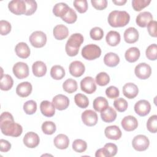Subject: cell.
I'll return each mask as SVG.
<instances>
[{"instance_id": "1", "label": "cell", "mask_w": 157, "mask_h": 157, "mask_svg": "<svg viewBox=\"0 0 157 157\" xmlns=\"http://www.w3.org/2000/svg\"><path fill=\"white\" fill-rule=\"evenodd\" d=\"M0 128L4 135L14 137L20 136L23 132L22 126L14 121L12 115L8 112H2L1 115Z\"/></svg>"}, {"instance_id": "2", "label": "cell", "mask_w": 157, "mask_h": 157, "mask_svg": "<svg viewBox=\"0 0 157 157\" xmlns=\"http://www.w3.org/2000/svg\"><path fill=\"white\" fill-rule=\"evenodd\" d=\"M130 16L126 11L113 10L108 16V23L112 27H123L128 24Z\"/></svg>"}, {"instance_id": "3", "label": "cell", "mask_w": 157, "mask_h": 157, "mask_svg": "<svg viewBox=\"0 0 157 157\" xmlns=\"http://www.w3.org/2000/svg\"><path fill=\"white\" fill-rule=\"evenodd\" d=\"M84 38L82 34L80 33H75L72 34L67 40L65 50L67 55L69 56H76L79 52V48L83 42Z\"/></svg>"}, {"instance_id": "4", "label": "cell", "mask_w": 157, "mask_h": 157, "mask_svg": "<svg viewBox=\"0 0 157 157\" xmlns=\"http://www.w3.org/2000/svg\"><path fill=\"white\" fill-rule=\"evenodd\" d=\"M101 55V48L95 44L86 45L82 50V56L87 60H93L98 58Z\"/></svg>"}, {"instance_id": "5", "label": "cell", "mask_w": 157, "mask_h": 157, "mask_svg": "<svg viewBox=\"0 0 157 157\" xmlns=\"http://www.w3.org/2000/svg\"><path fill=\"white\" fill-rule=\"evenodd\" d=\"M29 40L34 47L41 48L46 44L47 36L41 31H36L31 34Z\"/></svg>"}, {"instance_id": "6", "label": "cell", "mask_w": 157, "mask_h": 157, "mask_svg": "<svg viewBox=\"0 0 157 157\" xmlns=\"http://www.w3.org/2000/svg\"><path fill=\"white\" fill-rule=\"evenodd\" d=\"M150 145L148 138L142 134L137 135L134 137L132 141V145L134 150L138 151L146 150Z\"/></svg>"}, {"instance_id": "7", "label": "cell", "mask_w": 157, "mask_h": 157, "mask_svg": "<svg viewBox=\"0 0 157 157\" xmlns=\"http://www.w3.org/2000/svg\"><path fill=\"white\" fill-rule=\"evenodd\" d=\"M136 77L142 80H145L150 77L151 74V69L150 65L145 63H141L137 64L134 69Z\"/></svg>"}, {"instance_id": "8", "label": "cell", "mask_w": 157, "mask_h": 157, "mask_svg": "<svg viewBox=\"0 0 157 157\" xmlns=\"http://www.w3.org/2000/svg\"><path fill=\"white\" fill-rule=\"evenodd\" d=\"M9 10L15 15H20L25 14L26 10V4L23 0H13L9 2Z\"/></svg>"}, {"instance_id": "9", "label": "cell", "mask_w": 157, "mask_h": 157, "mask_svg": "<svg viewBox=\"0 0 157 157\" xmlns=\"http://www.w3.org/2000/svg\"><path fill=\"white\" fill-rule=\"evenodd\" d=\"M14 75L18 79L26 78L29 75V67L26 63L18 62L15 63L12 68Z\"/></svg>"}, {"instance_id": "10", "label": "cell", "mask_w": 157, "mask_h": 157, "mask_svg": "<svg viewBox=\"0 0 157 157\" xmlns=\"http://www.w3.org/2000/svg\"><path fill=\"white\" fill-rule=\"evenodd\" d=\"M83 123L88 126H93L98 123V117L97 113L92 110H85L81 115Z\"/></svg>"}, {"instance_id": "11", "label": "cell", "mask_w": 157, "mask_h": 157, "mask_svg": "<svg viewBox=\"0 0 157 157\" xmlns=\"http://www.w3.org/2000/svg\"><path fill=\"white\" fill-rule=\"evenodd\" d=\"M151 110V105L150 102L145 99L139 100L134 105L135 112L140 117L147 115Z\"/></svg>"}, {"instance_id": "12", "label": "cell", "mask_w": 157, "mask_h": 157, "mask_svg": "<svg viewBox=\"0 0 157 157\" xmlns=\"http://www.w3.org/2000/svg\"><path fill=\"white\" fill-rule=\"evenodd\" d=\"M82 91L87 93L92 94L96 90V85L94 78L91 77H85L80 82Z\"/></svg>"}, {"instance_id": "13", "label": "cell", "mask_w": 157, "mask_h": 157, "mask_svg": "<svg viewBox=\"0 0 157 157\" xmlns=\"http://www.w3.org/2000/svg\"><path fill=\"white\" fill-rule=\"evenodd\" d=\"M52 103L55 109L59 110H63L68 107L69 105V99L66 96L59 94L53 98Z\"/></svg>"}, {"instance_id": "14", "label": "cell", "mask_w": 157, "mask_h": 157, "mask_svg": "<svg viewBox=\"0 0 157 157\" xmlns=\"http://www.w3.org/2000/svg\"><path fill=\"white\" fill-rule=\"evenodd\" d=\"M23 141L27 147L34 148L39 144L40 139L36 133L34 132H28L25 135Z\"/></svg>"}, {"instance_id": "15", "label": "cell", "mask_w": 157, "mask_h": 157, "mask_svg": "<svg viewBox=\"0 0 157 157\" xmlns=\"http://www.w3.org/2000/svg\"><path fill=\"white\" fill-rule=\"evenodd\" d=\"M69 69L70 74L75 77L82 76L85 71V65L80 61H72L70 64Z\"/></svg>"}, {"instance_id": "16", "label": "cell", "mask_w": 157, "mask_h": 157, "mask_svg": "<svg viewBox=\"0 0 157 157\" xmlns=\"http://www.w3.org/2000/svg\"><path fill=\"white\" fill-rule=\"evenodd\" d=\"M121 126L126 131H132L138 126V121L136 118L132 115L124 117L121 120Z\"/></svg>"}, {"instance_id": "17", "label": "cell", "mask_w": 157, "mask_h": 157, "mask_svg": "<svg viewBox=\"0 0 157 157\" xmlns=\"http://www.w3.org/2000/svg\"><path fill=\"white\" fill-rule=\"evenodd\" d=\"M104 134L107 138L111 140H118L122 135L120 129L116 125L106 127L104 130Z\"/></svg>"}, {"instance_id": "18", "label": "cell", "mask_w": 157, "mask_h": 157, "mask_svg": "<svg viewBox=\"0 0 157 157\" xmlns=\"http://www.w3.org/2000/svg\"><path fill=\"white\" fill-rule=\"evenodd\" d=\"M32 85L28 82H23L18 84L16 88V93L21 98L28 97L32 92Z\"/></svg>"}, {"instance_id": "19", "label": "cell", "mask_w": 157, "mask_h": 157, "mask_svg": "<svg viewBox=\"0 0 157 157\" xmlns=\"http://www.w3.org/2000/svg\"><path fill=\"white\" fill-rule=\"evenodd\" d=\"M139 93V89L136 85L133 83H127L123 86V93L128 99L136 98Z\"/></svg>"}, {"instance_id": "20", "label": "cell", "mask_w": 157, "mask_h": 157, "mask_svg": "<svg viewBox=\"0 0 157 157\" xmlns=\"http://www.w3.org/2000/svg\"><path fill=\"white\" fill-rule=\"evenodd\" d=\"M40 112L47 117H52L55 115V107L53 104L48 101H43L40 104Z\"/></svg>"}, {"instance_id": "21", "label": "cell", "mask_w": 157, "mask_h": 157, "mask_svg": "<svg viewBox=\"0 0 157 157\" xmlns=\"http://www.w3.org/2000/svg\"><path fill=\"white\" fill-rule=\"evenodd\" d=\"M139 32L134 27L127 28L124 33V39L128 44H134L139 39Z\"/></svg>"}, {"instance_id": "22", "label": "cell", "mask_w": 157, "mask_h": 157, "mask_svg": "<svg viewBox=\"0 0 157 157\" xmlns=\"http://www.w3.org/2000/svg\"><path fill=\"white\" fill-rule=\"evenodd\" d=\"M153 20V16L149 12H140L136 17V22L137 25L142 28H145L147 25Z\"/></svg>"}, {"instance_id": "23", "label": "cell", "mask_w": 157, "mask_h": 157, "mask_svg": "<svg viewBox=\"0 0 157 157\" xmlns=\"http://www.w3.org/2000/svg\"><path fill=\"white\" fill-rule=\"evenodd\" d=\"M53 34L55 38L57 40H63L69 35V29L64 25H58L54 27Z\"/></svg>"}, {"instance_id": "24", "label": "cell", "mask_w": 157, "mask_h": 157, "mask_svg": "<svg viewBox=\"0 0 157 157\" xmlns=\"http://www.w3.org/2000/svg\"><path fill=\"white\" fill-rule=\"evenodd\" d=\"M101 117L103 121L105 123H111L115 120L117 118V112L112 107L108 106L106 109L101 112Z\"/></svg>"}, {"instance_id": "25", "label": "cell", "mask_w": 157, "mask_h": 157, "mask_svg": "<svg viewBox=\"0 0 157 157\" xmlns=\"http://www.w3.org/2000/svg\"><path fill=\"white\" fill-rule=\"evenodd\" d=\"M15 51L17 55L20 58L26 59L30 55V49L25 42H20L15 46Z\"/></svg>"}, {"instance_id": "26", "label": "cell", "mask_w": 157, "mask_h": 157, "mask_svg": "<svg viewBox=\"0 0 157 157\" xmlns=\"http://www.w3.org/2000/svg\"><path fill=\"white\" fill-rule=\"evenodd\" d=\"M55 146L61 150L66 149L69 145V139L67 136L63 134L57 135L53 140Z\"/></svg>"}, {"instance_id": "27", "label": "cell", "mask_w": 157, "mask_h": 157, "mask_svg": "<svg viewBox=\"0 0 157 157\" xmlns=\"http://www.w3.org/2000/svg\"><path fill=\"white\" fill-rule=\"evenodd\" d=\"M32 70L33 74L37 77H41L45 75L47 72L46 64L41 61H37L34 62L32 66Z\"/></svg>"}, {"instance_id": "28", "label": "cell", "mask_w": 157, "mask_h": 157, "mask_svg": "<svg viewBox=\"0 0 157 157\" xmlns=\"http://www.w3.org/2000/svg\"><path fill=\"white\" fill-rule=\"evenodd\" d=\"M140 55V50L137 47H131L128 49L124 54L125 59L129 63H134L138 60Z\"/></svg>"}, {"instance_id": "29", "label": "cell", "mask_w": 157, "mask_h": 157, "mask_svg": "<svg viewBox=\"0 0 157 157\" xmlns=\"http://www.w3.org/2000/svg\"><path fill=\"white\" fill-rule=\"evenodd\" d=\"M121 37L118 32L115 31H110L106 35L105 40L107 44L112 47L117 46L120 42Z\"/></svg>"}, {"instance_id": "30", "label": "cell", "mask_w": 157, "mask_h": 157, "mask_svg": "<svg viewBox=\"0 0 157 157\" xmlns=\"http://www.w3.org/2000/svg\"><path fill=\"white\" fill-rule=\"evenodd\" d=\"M104 62L109 67H115L120 63V58L116 53L109 52L104 56Z\"/></svg>"}, {"instance_id": "31", "label": "cell", "mask_w": 157, "mask_h": 157, "mask_svg": "<svg viewBox=\"0 0 157 157\" xmlns=\"http://www.w3.org/2000/svg\"><path fill=\"white\" fill-rule=\"evenodd\" d=\"M69 8L70 7L67 5V4L59 2L54 6L53 8V13L56 17H58L61 18L67 13Z\"/></svg>"}, {"instance_id": "32", "label": "cell", "mask_w": 157, "mask_h": 157, "mask_svg": "<svg viewBox=\"0 0 157 157\" xmlns=\"http://www.w3.org/2000/svg\"><path fill=\"white\" fill-rule=\"evenodd\" d=\"M13 80L12 77L8 74H4L0 78V88L2 91H8L12 88Z\"/></svg>"}, {"instance_id": "33", "label": "cell", "mask_w": 157, "mask_h": 157, "mask_svg": "<svg viewBox=\"0 0 157 157\" xmlns=\"http://www.w3.org/2000/svg\"><path fill=\"white\" fill-rule=\"evenodd\" d=\"M93 106L96 112H101L109 106V103L105 98L99 96L94 99Z\"/></svg>"}, {"instance_id": "34", "label": "cell", "mask_w": 157, "mask_h": 157, "mask_svg": "<svg viewBox=\"0 0 157 157\" xmlns=\"http://www.w3.org/2000/svg\"><path fill=\"white\" fill-rule=\"evenodd\" d=\"M50 75L55 80H61L65 76L64 69L60 65H55L51 68Z\"/></svg>"}, {"instance_id": "35", "label": "cell", "mask_w": 157, "mask_h": 157, "mask_svg": "<svg viewBox=\"0 0 157 157\" xmlns=\"http://www.w3.org/2000/svg\"><path fill=\"white\" fill-rule=\"evenodd\" d=\"M78 85L76 80L72 78L67 79L63 84V90L68 93H72L76 91Z\"/></svg>"}, {"instance_id": "36", "label": "cell", "mask_w": 157, "mask_h": 157, "mask_svg": "<svg viewBox=\"0 0 157 157\" xmlns=\"http://www.w3.org/2000/svg\"><path fill=\"white\" fill-rule=\"evenodd\" d=\"M74 101L75 104L80 108H86L89 105V101L88 98L82 93H78L74 96Z\"/></svg>"}, {"instance_id": "37", "label": "cell", "mask_w": 157, "mask_h": 157, "mask_svg": "<svg viewBox=\"0 0 157 157\" xmlns=\"http://www.w3.org/2000/svg\"><path fill=\"white\" fill-rule=\"evenodd\" d=\"M43 132L47 135L53 134L56 129V124L51 121H46L44 122L41 126Z\"/></svg>"}, {"instance_id": "38", "label": "cell", "mask_w": 157, "mask_h": 157, "mask_svg": "<svg viewBox=\"0 0 157 157\" xmlns=\"http://www.w3.org/2000/svg\"><path fill=\"white\" fill-rule=\"evenodd\" d=\"M72 148L77 153H83L87 148V144L82 139H75L72 143Z\"/></svg>"}, {"instance_id": "39", "label": "cell", "mask_w": 157, "mask_h": 157, "mask_svg": "<svg viewBox=\"0 0 157 157\" xmlns=\"http://www.w3.org/2000/svg\"><path fill=\"white\" fill-rule=\"evenodd\" d=\"M23 110L28 115H33L37 110V104L33 100L26 101L23 104Z\"/></svg>"}, {"instance_id": "40", "label": "cell", "mask_w": 157, "mask_h": 157, "mask_svg": "<svg viewBox=\"0 0 157 157\" xmlns=\"http://www.w3.org/2000/svg\"><path fill=\"white\" fill-rule=\"evenodd\" d=\"M109 82L110 77L105 72H101L99 73L96 77V82L99 86H105L109 83Z\"/></svg>"}, {"instance_id": "41", "label": "cell", "mask_w": 157, "mask_h": 157, "mask_svg": "<svg viewBox=\"0 0 157 157\" xmlns=\"http://www.w3.org/2000/svg\"><path fill=\"white\" fill-rule=\"evenodd\" d=\"M113 106L120 112H123L126 110L128 104L124 99L122 98L116 99L113 102Z\"/></svg>"}, {"instance_id": "42", "label": "cell", "mask_w": 157, "mask_h": 157, "mask_svg": "<svg viewBox=\"0 0 157 157\" xmlns=\"http://www.w3.org/2000/svg\"><path fill=\"white\" fill-rule=\"evenodd\" d=\"M147 58L151 61H155L157 58V46L156 44H153L149 45L145 52Z\"/></svg>"}, {"instance_id": "43", "label": "cell", "mask_w": 157, "mask_h": 157, "mask_svg": "<svg viewBox=\"0 0 157 157\" xmlns=\"http://www.w3.org/2000/svg\"><path fill=\"white\" fill-rule=\"evenodd\" d=\"M61 19L68 24H72L75 23L77 19V15L74 10L69 8L67 13L61 18Z\"/></svg>"}, {"instance_id": "44", "label": "cell", "mask_w": 157, "mask_h": 157, "mask_svg": "<svg viewBox=\"0 0 157 157\" xmlns=\"http://www.w3.org/2000/svg\"><path fill=\"white\" fill-rule=\"evenodd\" d=\"M75 9L80 13L86 12L88 10V2L86 0H75L73 2Z\"/></svg>"}, {"instance_id": "45", "label": "cell", "mask_w": 157, "mask_h": 157, "mask_svg": "<svg viewBox=\"0 0 157 157\" xmlns=\"http://www.w3.org/2000/svg\"><path fill=\"white\" fill-rule=\"evenodd\" d=\"M147 129L151 133H156L157 131V115L151 116L147 122Z\"/></svg>"}, {"instance_id": "46", "label": "cell", "mask_w": 157, "mask_h": 157, "mask_svg": "<svg viewBox=\"0 0 157 157\" xmlns=\"http://www.w3.org/2000/svg\"><path fill=\"white\" fill-rule=\"evenodd\" d=\"M150 2V0H133L132 1V6L134 10L140 11L145 7H147Z\"/></svg>"}, {"instance_id": "47", "label": "cell", "mask_w": 157, "mask_h": 157, "mask_svg": "<svg viewBox=\"0 0 157 157\" xmlns=\"http://www.w3.org/2000/svg\"><path fill=\"white\" fill-rule=\"evenodd\" d=\"M26 10L25 13V15H31L37 10V4L35 1L33 0H25Z\"/></svg>"}, {"instance_id": "48", "label": "cell", "mask_w": 157, "mask_h": 157, "mask_svg": "<svg viewBox=\"0 0 157 157\" xmlns=\"http://www.w3.org/2000/svg\"><path fill=\"white\" fill-rule=\"evenodd\" d=\"M90 37L94 40H99L104 36V31L99 27L93 28L90 32Z\"/></svg>"}, {"instance_id": "49", "label": "cell", "mask_w": 157, "mask_h": 157, "mask_svg": "<svg viewBox=\"0 0 157 157\" xmlns=\"http://www.w3.org/2000/svg\"><path fill=\"white\" fill-rule=\"evenodd\" d=\"M104 148L106 151L107 157H112L115 156L118 151L117 146L113 143H107L105 144Z\"/></svg>"}, {"instance_id": "50", "label": "cell", "mask_w": 157, "mask_h": 157, "mask_svg": "<svg viewBox=\"0 0 157 157\" xmlns=\"http://www.w3.org/2000/svg\"><path fill=\"white\" fill-rule=\"evenodd\" d=\"M11 25L6 20L0 21V32L2 36H6L11 31Z\"/></svg>"}, {"instance_id": "51", "label": "cell", "mask_w": 157, "mask_h": 157, "mask_svg": "<svg viewBox=\"0 0 157 157\" xmlns=\"http://www.w3.org/2000/svg\"><path fill=\"white\" fill-rule=\"evenodd\" d=\"M105 94L110 99H115L119 96V90L114 86H110L105 90Z\"/></svg>"}, {"instance_id": "52", "label": "cell", "mask_w": 157, "mask_h": 157, "mask_svg": "<svg viewBox=\"0 0 157 157\" xmlns=\"http://www.w3.org/2000/svg\"><path fill=\"white\" fill-rule=\"evenodd\" d=\"M91 2L93 7L99 10H104L107 6V0H91Z\"/></svg>"}, {"instance_id": "53", "label": "cell", "mask_w": 157, "mask_h": 157, "mask_svg": "<svg viewBox=\"0 0 157 157\" xmlns=\"http://www.w3.org/2000/svg\"><path fill=\"white\" fill-rule=\"evenodd\" d=\"M156 25H157L156 21L155 20H152L147 26L148 34L153 37H156L157 36V34H156Z\"/></svg>"}, {"instance_id": "54", "label": "cell", "mask_w": 157, "mask_h": 157, "mask_svg": "<svg viewBox=\"0 0 157 157\" xmlns=\"http://www.w3.org/2000/svg\"><path fill=\"white\" fill-rule=\"evenodd\" d=\"M11 148V144L4 139L0 140V151L1 152H7Z\"/></svg>"}, {"instance_id": "55", "label": "cell", "mask_w": 157, "mask_h": 157, "mask_svg": "<svg viewBox=\"0 0 157 157\" xmlns=\"http://www.w3.org/2000/svg\"><path fill=\"white\" fill-rule=\"evenodd\" d=\"M95 156L96 157H107L106 151L104 148V147L96 150L95 153Z\"/></svg>"}, {"instance_id": "56", "label": "cell", "mask_w": 157, "mask_h": 157, "mask_svg": "<svg viewBox=\"0 0 157 157\" xmlns=\"http://www.w3.org/2000/svg\"><path fill=\"white\" fill-rule=\"evenodd\" d=\"M113 3L117 6H123L126 2V0H118V1H112Z\"/></svg>"}]
</instances>
